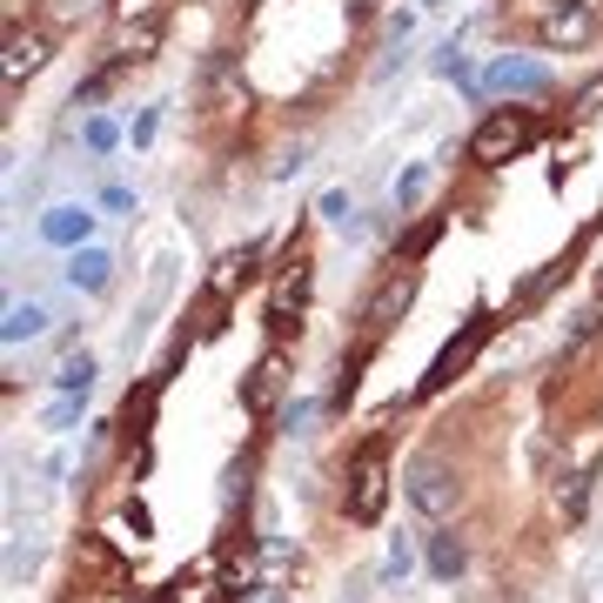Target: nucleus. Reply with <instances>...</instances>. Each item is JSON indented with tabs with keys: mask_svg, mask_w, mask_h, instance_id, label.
<instances>
[{
	"mask_svg": "<svg viewBox=\"0 0 603 603\" xmlns=\"http://www.w3.org/2000/svg\"><path fill=\"white\" fill-rule=\"evenodd\" d=\"M410 497H416V510H429V516H442V510H450V476H442L436 463H423V469L410 476Z\"/></svg>",
	"mask_w": 603,
	"mask_h": 603,
	"instance_id": "nucleus-3",
	"label": "nucleus"
},
{
	"mask_svg": "<svg viewBox=\"0 0 603 603\" xmlns=\"http://www.w3.org/2000/svg\"><path fill=\"white\" fill-rule=\"evenodd\" d=\"M382 490H389V463H382V450H362V463H355V516L369 523V516H382Z\"/></svg>",
	"mask_w": 603,
	"mask_h": 603,
	"instance_id": "nucleus-2",
	"label": "nucleus"
},
{
	"mask_svg": "<svg viewBox=\"0 0 603 603\" xmlns=\"http://www.w3.org/2000/svg\"><path fill=\"white\" fill-rule=\"evenodd\" d=\"M74 281H88V289H101V281H108V262L101 255H74V268H67Z\"/></svg>",
	"mask_w": 603,
	"mask_h": 603,
	"instance_id": "nucleus-6",
	"label": "nucleus"
},
{
	"mask_svg": "<svg viewBox=\"0 0 603 603\" xmlns=\"http://www.w3.org/2000/svg\"><path fill=\"white\" fill-rule=\"evenodd\" d=\"M530 135H537V114H530V108H497V114L476 128L469 154H476V161H510L516 148H530Z\"/></svg>",
	"mask_w": 603,
	"mask_h": 603,
	"instance_id": "nucleus-1",
	"label": "nucleus"
},
{
	"mask_svg": "<svg viewBox=\"0 0 603 603\" xmlns=\"http://www.w3.org/2000/svg\"><path fill=\"white\" fill-rule=\"evenodd\" d=\"M88 376L95 369H88V355H80V362H67V369H61V389H88Z\"/></svg>",
	"mask_w": 603,
	"mask_h": 603,
	"instance_id": "nucleus-8",
	"label": "nucleus"
},
{
	"mask_svg": "<svg viewBox=\"0 0 603 603\" xmlns=\"http://www.w3.org/2000/svg\"><path fill=\"white\" fill-rule=\"evenodd\" d=\"M80 228H88V215H80V222H74V209H61V215L48 222V235H54V241H74Z\"/></svg>",
	"mask_w": 603,
	"mask_h": 603,
	"instance_id": "nucleus-7",
	"label": "nucleus"
},
{
	"mask_svg": "<svg viewBox=\"0 0 603 603\" xmlns=\"http://www.w3.org/2000/svg\"><path fill=\"white\" fill-rule=\"evenodd\" d=\"M275 395H281V355H262V369L249 376V410L268 416L275 410Z\"/></svg>",
	"mask_w": 603,
	"mask_h": 603,
	"instance_id": "nucleus-4",
	"label": "nucleus"
},
{
	"mask_svg": "<svg viewBox=\"0 0 603 603\" xmlns=\"http://www.w3.org/2000/svg\"><path fill=\"white\" fill-rule=\"evenodd\" d=\"M429 570L436 577H456L463 570V543L456 537H429Z\"/></svg>",
	"mask_w": 603,
	"mask_h": 603,
	"instance_id": "nucleus-5",
	"label": "nucleus"
}]
</instances>
